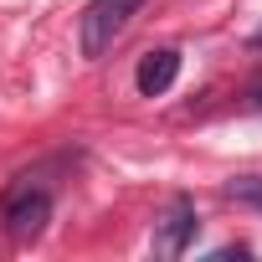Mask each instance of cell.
<instances>
[{
	"label": "cell",
	"mask_w": 262,
	"mask_h": 262,
	"mask_svg": "<svg viewBox=\"0 0 262 262\" xmlns=\"http://www.w3.org/2000/svg\"><path fill=\"white\" fill-rule=\"evenodd\" d=\"M144 6V0H88L82 11V57H103L113 52V41L128 31V21H134V11Z\"/></svg>",
	"instance_id": "6da1fadb"
},
{
	"label": "cell",
	"mask_w": 262,
	"mask_h": 262,
	"mask_svg": "<svg viewBox=\"0 0 262 262\" xmlns=\"http://www.w3.org/2000/svg\"><path fill=\"white\" fill-rule=\"evenodd\" d=\"M195 226H201L195 201H190V195H175V201L160 211V221H155V257H180V252L190 247Z\"/></svg>",
	"instance_id": "7a4b0ae2"
},
{
	"label": "cell",
	"mask_w": 262,
	"mask_h": 262,
	"mask_svg": "<svg viewBox=\"0 0 262 262\" xmlns=\"http://www.w3.org/2000/svg\"><path fill=\"white\" fill-rule=\"evenodd\" d=\"M47 216H52V195L26 185V190H16L11 206H6V231H11L16 242H31V236H41Z\"/></svg>",
	"instance_id": "3957f363"
},
{
	"label": "cell",
	"mask_w": 262,
	"mask_h": 262,
	"mask_svg": "<svg viewBox=\"0 0 262 262\" xmlns=\"http://www.w3.org/2000/svg\"><path fill=\"white\" fill-rule=\"evenodd\" d=\"M175 77H180V52L160 47V52H149V57L139 62L134 88H139L144 98H160V93H170V88H175Z\"/></svg>",
	"instance_id": "277c9868"
},
{
	"label": "cell",
	"mask_w": 262,
	"mask_h": 262,
	"mask_svg": "<svg viewBox=\"0 0 262 262\" xmlns=\"http://www.w3.org/2000/svg\"><path fill=\"white\" fill-rule=\"evenodd\" d=\"M231 201H242V206L262 211V175H247V180H236V185H231Z\"/></svg>",
	"instance_id": "5b68a950"
},
{
	"label": "cell",
	"mask_w": 262,
	"mask_h": 262,
	"mask_svg": "<svg viewBox=\"0 0 262 262\" xmlns=\"http://www.w3.org/2000/svg\"><path fill=\"white\" fill-rule=\"evenodd\" d=\"M252 103H257V108H262V77H257V82H252Z\"/></svg>",
	"instance_id": "8992f818"
},
{
	"label": "cell",
	"mask_w": 262,
	"mask_h": 262,
	"mask_svg": "<svg viewBox=\"0 0 262 262\" xmlns=\"http://www.w3.org/2000/svg\"><path fill=\"white\" fill-rule=\"evenodd\" d=\"M252 47H262V31H257V36H252Z\"/></svg>",
	"instance_id": "52a82bcc"
}]
</instances>
